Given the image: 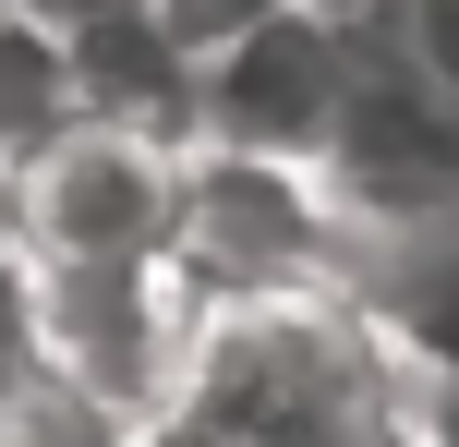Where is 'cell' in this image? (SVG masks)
<instances>
[{"label": "cell", "mask_w": 459, "mask_h": 447, "mask_svg": "<svg viewBox=\"0 0 459 447\" xmlns=\"http://www.w3.org/2000/svg\"><path fill=\"white\" fill-rule=\"evenodd\" d=\"M315 169H326V193H339V218H423V206H459V97H447V73L423 61L411 37H375Z\"/></svg>", "instance_id": "cell-4"}, {"label": "cell", "mask_w": 459, "mask_h": 447, "mask_svg": "<svg viewBox=\"0 0 459 447\" xmlns=\"http://www.w3.org/2000/svg\"><path fill=\"white\" fill-rule=\"evenodd\" d=\"M85 61H73V24L37 0H0V169H24L37 145H61L85 121Z\"/></svg>", "instance_id": "cell-7"}, {"label": "cell", "mask_w": 459, "mask_h": 447, "mask_svg": "<svg viewBox=\"0 0 459 447\" xmlns=\"http://www.w3.org/2000/svg\"><path fill=\"white\" fill-rule=\"evenodd\" d=\"M411 48L447 73V97H459V0H411Z\"/></svg>", "instance_id": "cell-11"}, {"label": "cell", "mask_w": 459, "mask_h": 447, "mask_svg": "<svg viewBox=\"0 0 459 447\" xmlns=\"http://www.w3.org/2000/svg\"><path fill=\"white\" fill-rule=\"evenodd\" d=\"M351 73H363V37H339L315 0H290V13L242 24L230 48L194 61V133L266 145V158H326V133L351 109Z\"/></svg>", "instance_id": "cell-5"}, {"label": "cell", "mask_w": 459, "mask_h": 447, "mask_svg": "<svg viewBox=\"0 0 459 447\" xmlns=\"http://www.w3.org/2000/svg\"><path fill=\"white\" fill-rule=\"evenodd\" d=\"M37 266V363H61L73 387L121 411H182L194 351H206V290L169 254H24Z\"/></svg>", "instance_id": "cell-2"}, {"label": "cell", "mask_w": 459, "mask_h": 447, "mask_svg": "<svg viewBox=\"0 0 459 447\" xmlns=\"http://www.w3.org/2000/svg\"><path fill=\"white\" fill-rule=\"evenodd\" d=\"M0 447H158V424L97 400V387H73L61 363H37V375L0 387Z\"/></svg>", "instance_id": "cell-8"}, {"label": "cell", "mask_w": 459, "mask_h": 447, "mask_svg": "<svg viewBox=\"0 0 459 447\" xmlns=\"http://www.w3.org/2000/svg\"><path fill=\"white\" fill-rule=\"evenodd\" d=\"M169 266L206 303H278V290H339L351 218L315 158H266V145H206L182 158V218H169Z\"/></svg>", "instance_id": "cell-1"}, {"label": "cell", "mask_w": 459, "mask_h": 447, "mask_svg": "<svg viewBox=\"0 0 459 447\" xmlns=\"http://www.w3.org/2000/svg\"><path fill=\"white\" fill-rule=\"evenodd\" d=\"M37 375V266H24V218H13V169H0V387Z\"/></svg>", "instance_id": "cell-9"}, {"label": "cell", "mask_w": 459, "mask_h": 447, "mask_svg": "<svg viewBox=\"0 0 459 447\" xmlns=\"http://www.w3.org/2000/svg\"><path fill=\"white\" fill-rule=\"evenodd\" d=\"M182 158H194V133H169V121L85 109L61 145H37V158L13 169L24 254H169Z\"/></svg>", "instance_id": "cell-3"}, {"label": "cell", "mask_w": 459, "mask_h": 447, "mask_svg": "<svg viewBox=\"0 0 459 447\" xmlns=\"http://www.w3.org/2000/svg\"><path fill=\"white\" fill-rule=\"evenodd\" d=\"M411 447H459V363H411Z\"/></svg>", "instance_id": "cell-10"}, {"label": "cell", "mask_w": 459, "mask_h": 447, "mask_svg": "<svg viewBox=\"0 0 459 447\" xmlns=\"http://www.w3.org/2000/svg\"><path fill=\"white\" fill-rule=\"evenodd\" d=\"M339 290L363 303V327L399 363H459V206L423 218H351Z\"/></svg>", "instance_id": "cell-6"}]
</instances>
